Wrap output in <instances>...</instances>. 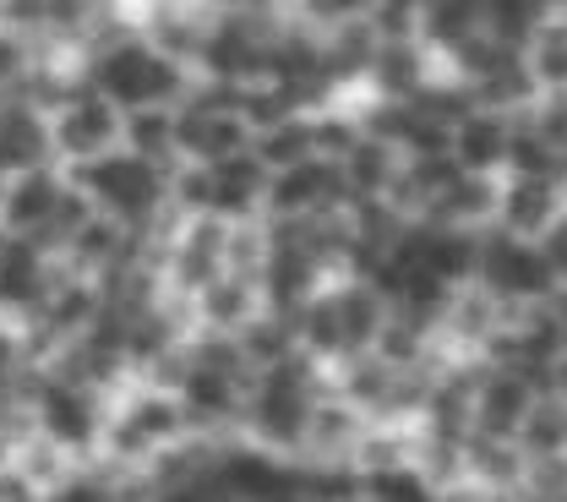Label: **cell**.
Returning a JSON list of instances; mask_svg holds the SVG:
<instances>
[{
    "instance_id": "obj_1",
    "label": "cell",
    "mask_w": 567,
    "mask_h": 502,
    "mask_svg": "<svg viewBox=\"0 0 567 502\" xmlns=\"http://www.w3.org/2000/svg\"><path fill=\"white\" fill-rule=\"evenodd\" d=\"M322 404V388H317V366L306 356H284L274 366H262L246 388V427L262 448L274 453H295L306 448V427H311V410Z\"/></svg>"
},
{
    "instance_id": "obj_2",
    "label": "cell",
    "mask_w": 567,
    "mask_h": 502,
    "mask_svg": "<svg viewBox=\"0 0 567 502\" xmlns=\"http://www.w3.org/2000/svg\"><path fill=\"white\" fill-rule=\"evenodd\" d=\"M388 322V300L377 285H344L328 295H311L295 311V345H306L311 356H365L377 345Z\"/></svg>"
},
{
    "instance_id": "obj_3",
    "label": "cell",
    "mask_w": 567,
    "mask_h": 502,
    "mask_svg": "<svg viewBox=\"0 0 567 502\" xmlns=\"http://www.w3.org/2000/svg\"><path fill=\"white\" fill-rule=\"evenodd\" d=\"M76 192L87 203H99L115 224H142L164 208V170L142 153H99V158H82L76 164Z\"/></svg>"
},
{
    "instance_id": "obj_4",
    "label": "cell",
    "mask_w": 567,
    "mask_h": 502,
    "mask_svg": "<svg viewBox=\"0 0 567 502\" xmlns=\"http://www.w3.org/2000/svg\"><path fill=\"white\" fill-rule=\"evenodd\" d=\"M93 88L99 99H110L115 110H153L164 99L181 93V66L158 50V44H137V39H121L99 55L93 66Z\"/></svg>"
},
{
    "instance_id": "obj_5",
    "label": "cell",
    "mask_w": 567,
    "mask_h": 502,
    "mask_svg": "<svg viewBox=\"0 0 567 502\" xmlns=\"http://www.w3.org/2000/svg\"><path fill=\"white\" fill-rule=\"evenodd\" d=\"M186 431H192V421H186V410H181V399H175L169 388H142V393H132V399L110 416L104 448H110L115 464H153V459H158L164 448H175Z\"/></svg>"
},
{
    "instance_id": "obj_6",
    "label": "cell",
    "mask_w": 567,
    "mask_h": 502,
    "mask_svg": "<svg viewBox=\"0 0 567 502\" xmlns=\"http://www.w3.org/2000/svg\"><path fill=\"white\" fill-rule=\"evenodd\" d=\"M28 416H33V427L39 437L50 442V448H61V453H87L93 442H104V404H99V393L93 388H82V382H71L61 371H50V377H39L28 393Z\"/></svg>"
},
{
    "instance_id": "obj_7",
    "label": "cell",
    "mask_w": 567,
    "mask_h": 502,
    "mask_svg": "<svg viewBox=\"0 0 567 502\" xmlns=\"http://www.w3.org/2000/svg\"><path fill=\"white\" fill-rule=\"evenodd\" d=\"M475 274H481V285L492 289L496 300H540V295H551V285H557L551 268H546V257H540V246L535 240H518V235L481 240Z\"/></svg>"
},
{
    "instance_id": "obj_8",
    "label": "cell",
    "mask_w": 567,
    "mask_h": 502,
    "mask_svg": "<svg viewBox=\"0 0 567 502\" xmlns=\"http://www.w3.org/2000/svg\"><path fill=\"white\" fill-rule=\"evenodd\" d=\"M50 289H55V274H50L44 246L28 235H0V311L33 317Z\"/></svg>"
},
{
    "instance_id": "obj_9",
    "label": "cell",
    "mask_w": 567,
    "mask_h": 502,
    "mask_svg": "<svg viewBox=\"0 0 567 502\" xmlns=\"http://www.w3.org/2000/svg\"><path fill=\"white\" fill-rule=\"evenodd\" d=\"M339 197H344V170L333 158H300V164L279 170V181H268V203L284 218L328 214Z\"/></svg>"
},
{
    "instance_id": "obj_10",
    "label": "cell",
    "mask_w": 567,
    "mask_h": 502,
    "mask_svg": "<svg viewBox=\"0 0 567 502\" xmlns=\"http://www.w3.org/2000/svg\"><path fill=\"white\" fill-rule=\"evenodd\" d=\"M529 410H535V388H529V377H518V371H507V366H492V371H481V393H475V427L481 437H518V427L529 421Z\"/></svg>"
},
{
    "instance_id": "obj_11",
    "label": "cell",
    "mask_w": 567,
    "mask_h": 502,
    "mask_svg": "<svg viewBox=\"0 0 567 502\" xmlns=\"http://www.w3.org/2000/svg\"><path fill=\"white\" fill-rule=\"evenodd\" d=\"M115 137H121L115 104L110 99H93V93L61 104V115L50 121V143L61 147V153H71V158H99V153L115 147Z\"/></svg>"
},
{
    "instance_id": "obj_12",
    "label": "cell",
    "mask_w": 567,
    "mask_h": 502,
    "mask_svg": "<svg viewBox=\"0 0 567 502\" xmlns=\"http://www.w3.org/2000/svg\"><path fill=\"white\" fill-rule=\"evenodd\" d=\"M262 197H268V164H257L251 153H229V158L208 164V214L240 218Z\"/></svg>"
},
{
    "instance_id": "obj_13",
    "label": "cell",
    "mask_w": 567,
    "mask_h": 502,
    "mask_svg": "<svg viewBox=\"0 0 567 502\" xmlns=\"http://www.w3.org/2000/svg\"><path fill=\"white\" fill-rule=\"evenodd\" d=\"M502 224L507 235L518 240H535L557 224V181L551 175H518L507 192H502Z\"/></svg>"
},
{
    "instance_id": "obj_14",
    "label": "cell",
    "mask_w": 567,
    "mask_h": 502,
    "mask_svg": "<svg viewBox=\"0 0 567 502\" xmlns=\"http://www.w3.org/2000/svg\"><path fill=\"white\" fill-rule=\"evenodd\" d=\"M197 311H203L208 334H240V328L262 311L257 279H246V274H218L208 289H197Z\"/></svg>"
},
{
    "instance_id": "obj_15",
    "label": "cell",
    "mask_w": 567,
    "mask_h": 502,
    "mask_svg": "<svg viewBox=\"0 0 567 502\" xmlns=\"http://www.w3.org/2000/svg\"><path fill=\"white\" fill-rule=\"evenodd\" d=\"M50 153V126L33 110H0V170H39Z\"/></svg>"
},
{
    "instance_id": "obj_16",
    "label": "cell",
    "mask_w": 567,
    "mask_h": 502,
    "mask_svg": "<svg viewBox=\"0 0 567 502\" xmlns=\"http://www.w3.org/2000/svg\"><path fill=\"white\" fill-rule=\"evenodd\" d=\"M507 143H513V132L496 115H464L458 121V137H453V158L470 175H481V170H492V164L507 158Z\"/></svg>"
},
{
    "instance_id": "obj_17",
    "label": "cell",
    "mask_w": 567,
    "mask_h": 502,
    "mask_svg": "<svg viewBox=\"0 0 567 502\" xmlns=\"http://www.w3.org/2000/svg\"><path fill=\"white\" fill-rule=\"evenodd\" d=\"M486 28V0H425V33L447 50H464Z\"/></svg>"
},
{
    "instance_id": "obj_18",
    "label": "cell",
    "mask_w": 567,
    "mask_h": 502,
    "mask_svg": "<svg viewBox=\"0 0 567 502\" xmlns=\"http://www.w3.org/2000/svg\"><path fill=\"white\" fill-rule=\"evenodd\" d=\"M344 181L354 186V197H377V192H388L393 181H399V164H393V147L382 143V137H360L350 143L344 153Z\"/></svg>"
},
{
    "instance_id": "obj_19",
    "label": "cell",
    "mask_w": 567,
    "mask_h": 502,
    "mask_svg": "<svg viewBox=\"0 0 567 502\" xmlns=\"http://www.w3.org/2000/svg\"><path fill=\"white\" fill-rule=\"evenodd\" d=\"M546 22V0H486V28H492V39L502 44H524V39H535V28Z\"/></svg>"
},
{
    "instance_id": "obj_20",
    "label": "cell",
    "mask_w": 567,
    "mask_h": 502,
    "mask_svg": "<svg viewBox=\"0 0 567 502\" xmlns=\"http://www.w3.org/2000/svg\"><path fill=\"white\" fill-rule=\"evenodd\" d=\"M126 143H132V153H142V158H164L169 147H175V115L169 110H132V121H126Z\"/></svg>"
},
{
    "instance_id": "obj_21",
    "label": "cell",
    "mask_w": 567,
    "mask_h": 502,
    "mask_svg": "<svg viewBox=\"0 0 567 502\" xmlns=\"http://www.w3.org/2000/svg\"><path fill=\"white\" fill-rule=\"evenodd\" d=\"M371 66L382 72V88H393V93H415L421 88V61H415L410 44H388Z\"/></svg>"
},
{
    "instance_id": "obj_22",
    "label": "cell",
    "mask_w": 567,
    "mask_h": 502,
    "mask_svg": "<svg viewBox=\"0 0 567 502\" xmlns=\"http://www.w3.org/2000/svg\"><path fill=\"white\" fill-rule=\"evenodd\" d=\"M535 76L540 82H567V28H540L535 33Z\"/></svg>"
},
{
    "instance_id": "obj_23",
    "label": "cell",
    "mask_w": 567,
    "mask_h": 502,
    "mask_svg": "<svg viewBox=\"0 0 567 502\" xmlns=\"http://www.w3.org/2000/svg\"><path fill=\"white\" fill-rule=\"evenodd\" d=\"M540 257H546L551 279H557V285H567V224H551V229L540 235Z\"/></svg>"
},
{
    "instance_id": "obj_24",
    "label": "cell",
    "mask_w": 567,
    "mask_h": 502,
    "mask_svg": "<svg viewBox=\"0 0 567 502\" xmlns=\"http://www.w3.org/2000/svg\"><path fill=\"white\" fill-rule=\"evenodd\" d=\"M17 72H22V44H17L11 33H0V82L17 76Z\"/></svg>"
},
{
    "instance_id": "obj_25",
    "label": "cell",
    "mask_w": 567,
    "mask_h": 502,
    "mask_svg": "<svg viewBox=\"0 0 567 502\" xmlns=\"http://www.w3.org/2000/svg\"><path fill=\"white\" fill-rule=\"evenodd\" d=\"M317 17H350L354 6H365V0H306Z\"/></svg>"
},
{
    "instance_id": "obj_26",
    "label": "cell",
    "mask_w": 567,
    "mask_h": 502,
    "mask_svg": "<svg viewBox=\"0 0 567 502\" xmlns=\"http://www.w3.org/2000/svg\"><path fill=\"white\" fill-rule=\"evenodd\" d=\"M229 6H251V0H229Z\"/></svg>"
}]
</instances>
